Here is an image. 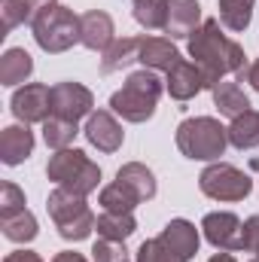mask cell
I'll return each instance as SVG.
<instances>
[{
	"label": "cell",
	"mask_w": 259,
	"mask_h": 262,
	"mask_svg": "<svg viewBox=\"0 0 259 262\" xmlns=\"http://www.w3.org/2000/svg\"><path fill=\"white\" fill-rule=\"evenodd\" d=\"M34 152V134L28 125H9L0 134V162L3 165H21Z\"/></svg>",
	"instance_id": "e0dca14e"
},
{
	"label": "cell",
	"mask_w": 259,
	"mask_h": 262,
	"mask_svg": "<svg viewBox=\"0 0 259 262\" xmlns=\"http://www.w3.org/2000/svg\"><path fill=\"white\" fill-rule=\"evenodd\" d=\"M34 73V61L25 49H6L0 58V82L3 85H18Z\"/></svg>",
	"instance_id": "ffe728a7"
},
{
	"label": "cell",
	"mask_w": 259,
	"mask_h": 262,
	"mask_svg": "<svg viewBox=\"0 0 259 262\" xmlns=\"http://www.w3.org/2000/svg\"><path fill=\"white\" fill-rule=\"evenodd\" d=\"M137 204H140V198L134 195L128 186H122L119 180L101 189V207H104V210H113V213H131Z\"/></svg>",
	"instance_id": "4316f807"
},
{
	"label": "cell",
	"mask_w": 259,
	"mask_h": 262,
	"mask_svg": "<svg viewBox=\"0 0 259 262\" xmlns=\"http://www.w3.org/2000/svg\"><path fill=\"white\" fill-rule=\"evenodd\" d=\"M116 180H119L122 186H128L140 201H149V198L156 195V174H153L146 165H140V162L122 165V168L116 171Z\"/></svg>",
	"instance_id": "ac0fdd59"
},
{
	"label": "cell",
	"mask_w": 259,
	"mask_h": 262,
	"mask_svg": "<svg viewBox=\"0 0 259 262\" xmlns=\"http://www.w3.org/2000/svg\"><path fill=\"white\" fill-rule=\"evenodd\" d=\"M25 210V192L15 183H3L0 186V216H12Z\"/></svg>",
	"instance_id": "1f68e13d"
},
{
	"label": "cell",
	"mask_w": 259,
	"mask_h": 262,
	"mask_svg": "<svg viewBox=\"0 0 259 262\" xmlns=\"http://www.w3.org/2000/svg\"><path fill=\"white\" fill-rule=\"evenodd\" d=\"M0 229L15 244H25V241H34L37 238V220H34V213L28 207L18 210V213H12V216H0Z\"/></svg>",
	"instance_id": "d4e9b609"
},
{
	"label": "cell",
	"mask_w": 259,
	"mask_h": 262,
	"mask_svg": "<svg viewBox=\"0 0 259 262\" xmlns=\"http://www.w3.org/2000/svg\"><path fill=\"white\" fill-rule=\"evenodd\" d=\"M162 244L168 247V250H174L177 256H183V259H192L195 253H198V244H201V238H198V229H195L189 220H171L165 229H162Z\"/></svg>",
	"instance_id": "2e32d148"
},
{
	"label": "cell",
	"mask_w": 259,
	"mask_h": 262,
	"mask_svg": "<svg viewBox=\"0 0 259 262\" xmlns=\"http://www.w3.org/2000/svg\"><path fill=\"white\" fill-rule=\"evenodd\" d=\"M201 232L204 238L217 247V250H226V253H235V250H244V223L229 213V210H217V213H207L201 220Z\"/></svg>",
	"instance_id": "ba28073f"
},
{
	"label": "cell",
	"mask_w": 259,
	"mask_h": 262,
	"mask_svg": "<svg viewBox=\"0 0 259 262\" xmlns=\"http://www.w3.org/2000/svg\"><path fill=\"white\" fill-rule=\"evenodd\" d=\"M3 262H43L37 253H31V250H15V253H9Z\"/></svg>",
	"instance_id": "e575fe53"
},
{
	"label": "cell",
	"mask_w": 259,
	"mask_h": 262,
	"mask_svg": "<svg viewBox=\"0 0 259 262\" xmlns=\"http://www.w3.org/2000/svg\"><path fill=\"white\" fill-rule=\"evenodd\" d=\"M213 104L220 107V113L223 116H229V119H235V116H241V113H247L250 110V101H247V95L241 92V85L238 82H217L213 89Z\"/></svg>",
	"instance_id": "d6986e66"
},
{
	"label": "cell",
	"mask_w": 259,
	"mask_h": 262,
	"mask_svg": "<svg viewBox=\"0 0 259 262\" xmlns=\"http://www.w3.org/2000/svg\"><path fill=\"white\" fill-rule=\"evenodd\" d=\"M229 143V128H223L217 119L210 116H195L183 119L177 125V146L186 159L195 162H217L226 152Z\"/></svg>",
	"instance_id": "277c9868"
},
{
	"label": "cell",
	"mask_w": 259,
	"mask_h": 262,
	"mask_svg": "<svg viewBox=\"0 0 259 262\" xmlns=\"http://www.w3.org/2000/svg\"><path fill=\"white\" fill-rule=\"evenodd\" d=\"M229 143L238 146V149L259 146V113L256 110H247V113H241V116L232 119V125H229Z\"/></svg>",
	"instance_id": "7402d4cb"
},
{
	"label": "cell",
	"mask_w": 259,
	"mask_h": 262,
	"mask_svg": "<svg viewBox=\"0 0 259 262\" xmlns=\"http://www.w3.org/2000/svg\"><path fill=\"white\" fill-rule=\"evenodd\" d=\"M250 262H259V259H256V256H253V259H250Z\"/></svg>",
	"instance_id": "74e56055"
},
{
	"label": "cell",
	"mask_w": 259,
	"mask_h": 262,
	"mask_svg": "<svg viewBox=\"0 0 259 262\" xmlns=\"http://www.w3.org/2000/svg\"><path fill=\"white\" fill-rule=\"evenodd\" d=\"M134 18L146 31H165L168 25V0H134Z\"/></svg>",
	"instance_id": "484cf974"
},
{
	"label": "cell",
	"mask_w": 259,
	"mask_h": 262,
	"mask_svg": "<svg viewBox=\"0 0 259 262\" xmlns=\"http://www.w3.org/2000/svg\"><path fill=\"white\" fill-rule=\"evenodd\" d=\"M253 3L256 0H220V21L223 28L241 34L250 28V18H253Z\"/></svg>",
	"instance_id": "cb8c5ba5"
},
{
	"label": "cell",
	"mask_w": 259,
	"mask_h": 262,
	"mask_svg": "<svg viewBox=\"0 0 259 262\" xmlns=\"http://www.w3.org/2000/svg\"><path fill=\"white\" fill-rule=\"evenodd\" d=\"M85 137L92 146H98L101 152H116L125 140V131L116 122V116L110 110H98L85 119Z\"/></svg>",
	"instance_id": "8fae6325"
},
{
	"label": "cell",
	"mask_w": 259,
	"mask_h": 262,
	"mask_svg": "<svg viewBox=\"0 0 259 262\" xmlns=\"http://www.w3.org/2000/svg\"><path fill=\"white\" fill-rule=\"evenodd\" d=\"M49 98H52V116H61V119H70V122H79L82 116H92V107H95L92 92L79 82H55L49 89Z\"/></svg>",
	"instance_id": "30bf717a"
},
{
	"label": "cell",
	"mask_w": 259,
	"mask_h": 262,
	"mask_svg": "<svg viewBox=\"0 0 259 262\" xmlns=\"http://www.w3.org/2000/svg\"><path fill=\"white\" fill-rule=\"evenodd\" d=\"M28 25L37 46L52 55L67 52L82 37L79 15H73L67 6H58L55 0H28Z\"/></svg>",
	"instance_id": "7a4b0ae2"
},
{
	"label": "cell",
	"mask_w": 259,
	"mask_h": 262,
	"mask_svg": "<svg viewBox=\"0 0 259 262\" xmlns=\"http://www.w3.org/2000/svg\"><path fill=\"white\" fill-rule=\"evenodd\" d=\"M79 28H82V37L79 43L92 52H107L113 46V18L101 9H92L85 15H79Z\"/></svg>",
	"instance_id": "7c38bea8"
},
{
	"label": "cell",
	"mask_w": 259,
	"mask_h": 262,
	"mask_svg": "<svg viewBox=\"0 0 259 262\" xmlns=\"http://www.w3.org/2000/svg\"><path fill=\"white\" fill-rule=\"evenodd\" d=\"M9 107H12V116H15L18 122H25V125H31V122H46V119L52 116L49 85H43V82H28V85H21V89L12 95Z\"/></svg>",
	"instance_id": "9c48e42d"
},
{
	"label": "cell",
	"mask_w": 259,
	"mask_h": 262,
	"mask_svg": "<svg viewBox=\"0 0 259 262\" xmlns=\"http://www.w3.org/2000/svg\"><path fill=\"white\" fill-rule=\"evenodd\" d=\"M137 52H140V37H122V40H113V46L104 52L101 58V73H116L122 67H128L131 61H137Z\"/></svg>",
	"instance_id": "44dd1931"
},
{
	"label": "cell",
	"mask_w": 259,
	"mask_h": 262,
	"mask_svg": "<svg viewBox=\"0 0 259 262\" xmlns=\"http://www.w3.org/2000/svg\"><path fill=\"white\" fill-rule=\"evenodd\" d=\"M201 21V6L198 0H168V25L165 34L168 40H183L192 37V31Z\"/></svg>",
	"instance_id": "9a60e30c"
},
{
	"label": "cell",
	"mask_w": 259,
	"mask_h": 262,
	"mask_svg": "<svg viewBox=\"0 0 259 262\" xmlns=\"http://www.w3.org/2000/svg\"><path fill=\"white\" fill-rule=\"evenodd\" d=\"M76 134H79V131H76V122H70V119L49 116V119L43 122V140H46V146H52V149H67Z\"/></svg>",
	"instance_id": "83f0119b"
},
{
	"label": "cell",
	"mask_w": 259,
	"mask_h": 262,
	"mask_svg": "<svg viewBox=\"0 0 259 262\" xmlns=\"http://www.w3.org/2000/svg\"><path fill=\"white\" fill-rule=\"evenodd\" d=\"M52 262H85V256H79V253H73V250H61V253H55Z\"/></svg>",
	"instance_id": "d590c367"
},
{
	"label": "cell",
	"mask_w": 259,
	"mask_h": 262,
	"mask_svg": "<svg viewBox=\"0 0 259 262\" xmlns=\"http://www.w3.org/2000/svg\"><path fill=\"white\" fill-rule=\"evenodd\" d=\"M198 186L201 192L213 201H244L250 195L253 183L244 171H238L235 165H226V162H213L201 171L198 177Z\"/></svg>",
	"instance_id": "52a82bcc"
},
{
	"label": "cell",
	"mask_w": 259,
	"mask_h": 262,
	"mask_svg": "<svg viewBox=\"0 0 259 262\" xmlns=\"http://www.w3.org/2000/svg\"><path fill=\"white\" fill-rule=\"evenodd\" d=\"M165 89H168V95H171L174 101H189V98H195L201 89H207V85H204V73L198 70L195 61H180L177 67L168 70Z\"/></svg>",
	"instance_id": "5bb4252c"
},
{
	"label": "cell",
	"mask_w": 259,
	"mask_h": 262,
	"mask_svg": "<svg viewBox=\"0 0 259 262\" xmlns=\"http://www.w3.org/2000/svg\"><path fill=\"white\" fill-rule=\"evenodd\" d=\"M238 82H250V85L259 92V58L253 61V64H247V70L238 73Z\"/></svg>",
	"instance_id": "836d02e7"
},
{
	"label": "cell",
	"mask_w": 259,
	"mask_h": 262,
	"mask_svg": "<svg viewBox=\"0 0 259 262\" xmlns=\"http://www.w3.org/2000/svg\"><path fill=\"white\" fill-rule=\"evenodd\" d=\"M15 25H28V0H0V37Z\"/></svg>",
	"instance_id": "f1b7e54d"
},
{
	"label": "cell",
	"mask_w": 259,
	"mask_h": 262,
	"mask_svg": "<svg viewBox=\"0 0 259 262\" xmlns=\"http://www.w3.org/2000/svg\"><path fill=\"white\" fill-rule=\"evenodd\" d=\"M134 262H186L183 256H177L174 250H168L162 244V238H149L137 247V259Z\"/></svg>",
	"instance_id": "f546056e"
},
{
	"label": "cell",
	"mask_w": 259,
	"mask_h": 262,
	"mask_svg": "<svg viewBox=\"0 0 259 262\" xmlns=\"http://www.w3.org/2000/svg\"><path fill=\"white\" fill-rule=\"evenodd\" d=\"M244 250L259 259V216H250L244 223Z\"/></svg>",
	"instance_id": "d6a6232c"
},
{
	"label": "cell",
	"mask_w": 259,
	"mask_h": 262,
	"mask_svg": "<svg viewBox=\"0 0 259 262\" xmlns=\"http://www.w3.org/2000/svg\"><path fill=\"white\" fill-rule=\"evenodd\" d=\"M95 229H98V235L107 238V241H125V238L134 235L137 223H134L131 213H113V210H104V213L98 216Z\"/></svg>",
	"instance_id": "603a6c76"
},
{
	"label": "cell",
	"mask_w": 259,
	"mask_h": 262,
	"mask_svg": "<svg viewBox=\"0 0 259 262\" xmlns=\"http://www.w3.org/2000/svg\"><path fill=\"white\" fill-rule=\"evenodd\" d=\"M207 262H235V256H232V253H226V250H220L217 256H210Z\"/></svg>",
	"instance_id": "8d00e7d4"
},
{
	"label": "cell",
	"mask_w": 259,
	"mask_h": 262,
	"mask_svg": "<svg viewBox=\"0 0 259 262\" xmlns=\"http://www.w3.org/2000/svg\"><path fill=\"white\" fill-rule=\"evenodd\" d=\"M46 177L58 183L61 189H70L76 195H89L101 183V168L82 152V149H55V156L46 165Z\"/></svg>",
	"instance_id": "5b68a950"
},
{
	"label": "cell",
	"mask_w": 259,
	"mask_h": 262,
	"mask_svg": "<svg viewBox=\"0 0 259 262\" xmlns=\"http://www.w3.org/2000/svg\"><path fill=\"white\" fill-rule=\"evenodd\" d=\"M92 259L95 262H128V253H125L122 241H107V238H101V241L92 247Z\"/></svg>",
	"instance_id": "4dcf8cb0"
},
{
	"label": "cell",
	"mask_w": 259,
	"mask_h": 262,
	"mask_svg": "<svg viewBox=\"0 0 259 262\" xmlns=\"http://www.w3.org/2000/svg\"><path fill=\"white\" fill-rule=\"evenodd\" d=\"M189 55L195 58L198 70L204 73V85L213 89L217 82H223L226 73H241L247 70V58H244V49L229 40L223 31H220V18H207L201 21L189 37Z\"/></svg>",
	"instance_id": "6da1fadb"
},
{
	"label": "cell",
	"mask_w": 259,
	"mask_h": 262,
	"mask_svg": "<svg viewBox=\"0 0 259 262\" xmlns=\"http://www.w3.org/2000/svg\"><path fill=\"white\" fill-rule=\"evenodd\" d=\"M46 210L58 229V235L67 238V241H85L98 223V216L89 210L85 204V195H76L70 189H55L49 192V201H46Z\"/></svg>",
	"instance_id": "8992f818"
},
{
	"label": "cell",
	"mask_w": 259,
	"mask_h": 262,
	"mask_svg": "<svg viewBox=\"0 0 259 262\" xmlns=\"http://www.w3.org/2000/svg\"><path fill=\"white\" fill-rule=\"evenodd\" d=\"M162 92H165V82L156 76V70L143 67V70L131 73L125 85L110 98V110L119 113L125 122H146V119H153Z\"/></svg>",
	"instance_id": "3957f363"
},
{
	"label": "cell",
	"mask_w": 259,
	"mask_h": 262,
	"mask_svg": "<svg viewBox=\"0 0 259 262\" xmlns=\"http://www.w3.org/2000/svg\"><path fill=\"white\" fill-rule=\"evenodd\" d=\"M137 61L149 70H171L177 67L183 58L177 52V46L168 40V37H140V52H137Z\"/></svg>",
	"instance_id": "4fadbf2b"
}]
</instances>
